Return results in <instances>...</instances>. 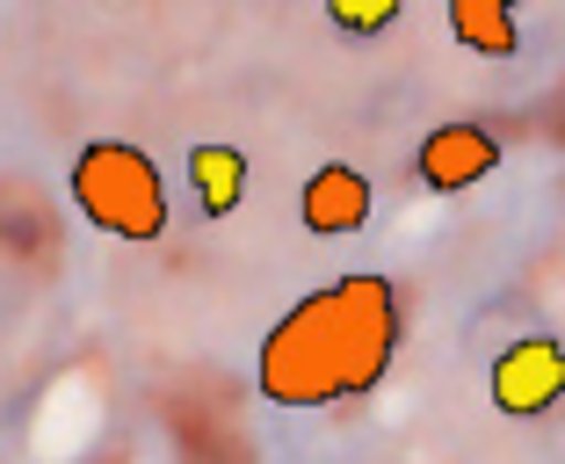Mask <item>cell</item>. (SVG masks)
Returning <instances> with one entry per match:
<instances>
[{
  "instance_id": "1",
  "label": "cell",
  "mask_w": 565,
  "mask_h": 464,
  "mask_svg": "<svg viewBox=\"0 0 565 464\" xmlns=\"http://www.w3.org/2000/svg\"><path fill=\"white\" fill-rule=\"evenodd\" d=\"M406 341V305L399 283L377 268L333 276L305 291L276 327L262 334L254 356V384L268 407H341V399H370Z\"/></svg>"
},
{
  "instance_id": "2",
  "label": "cell",
  "mask_w": 565,
  "mask_h": 464,
  "mask_svg": "<svg viewBox=\"0 0 565 464\" xmlns=\"http://www.w3.org/2000/svg\"><path fill=\"white\" fill-rule=\"evenodd\" d=\"M66 189H73V211L95 232H109V240H131V247L167 240V175L131 138H95V146H81Z\"/></svg>"
},
{
  "instance_id": "3",
  "label": "cell",
  "mask_w": 565,
  "mask_h": 464,
  "mask_svg": "<svg viewBox=\"0 0 565 464\" xmlns=\"http://www.w3.org/2000/svg\"><path fill=\"white\" fill-rule=\"evenodd\" d=\"M486 392H493V414L508 421H536L565 399V341L551 334H515V341L493 356L486 370Z\"/></svg>"
},
{
  "instance_id": "4",
  "label": "cell",
  "mask_w": 565,
  "mask_h": 464,
  "mask_svg": "<svg viewBox=\"0 0 565 464\" xmlns=\"http://www.w3.org/2000/svg\"><path fill=\"white\" fill-rule=\"evenodd\" d=\"M414 175H420V189H428V197L479 189L486 175H500V138L486 131V124H471V116H457V124H435V131L414 146Z\"/></svg>"
},
{
  "instance_id": "5",
  "label": "cell",
  "mask_w": 565,
  "mask_h": 464,
  "mask_svg": "<svg viewBox=\"0 0 565 464\" xmlns=\"http://www.w3.org/2000/svg\"><path fill=\"white\" fill-rule=\"evenodd\" d=\"M370 211H377V189H370V175L349 167V160L312 167L305 189H298V225L312 232V240H349V232L370 225Z\"/></svg>"
},
{
  "instance_id": "6",
  "label": "cell",
  "mask_w": 565,
  "mask_h": 464,
  "mask_svg": "<svg viewBox=\"0 0 565 464\" xmlns=\"http://www.w3.org/2000/svg\"><path fill=\"white\" fill-rule=\"evenodd\" d=\"M189 189H196V211L211 218H233L239 203H247V152L239 146H217V138H203V146H189Z\"/></svg>"
},
{
  "instance_id": "7",
  "label": "cell",
  "mask_w": 565,
  "mask_h": 464,
  "mask_svg": "<svg viewBox=\"0 0 565 464\" xmlns=\"http://www.w3.org/2000/svg\"><path fill=\"white\" fill-rule=\"evenodd\" d=\"M449 36L465 51H479V59H515L522 51V22L508 0H449Z\"/></svg>"
},
{
  "instance_id": "8",
  "label": "cell",
  "mask_w": 565,
  "mask_h": 464,
  "mask_svg": "<svg viewBox=\"0 0 565 464\" xmlns=\"http://www.w3.org/2000/svg\"><path fill=\"white\" fill-rule=\"evenodd\" d=\"M406 15V0H327V22L341 36H384Z\"/></svg>"
}]
</instances>
